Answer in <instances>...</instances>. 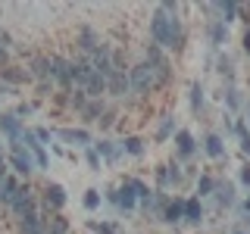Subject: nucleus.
Returning <instances> with one entry per match:
<instances>
[{
  "mask_svg": "<svg viewBox=\"0 0 250 234\" xmlns=\"http://www.w3.org/2000/svg\"><path fill=\"white\" fill-rule=\"evenodd\" d=\"M150 38L156 47H169V50H182L185 47V31L178 19L175 3H160L150 16Z\"/></svg>",
  "mask_w": 250,
  "mask_h": 234,
  "instance_id": "f257e3e1",
  "label": "nucleus"
},
{
  "mask_svg": "<svg viewBox=\"0 0 250 234\" xmlns=\"http://www.w3.org/2000/svg\"><path fill=\"white\" fill-rule=\"evenodd\" d=\"M128 88L138 91V94H150L156 88V75L147 62H138V66L128 69Z\"/></svg>",
  "mask_w": 250,
  "mask_h": 234,
  "instance_id": "f03ea898",
  "label": "nucleus"
},
{
  "mask_svg": "<svg viewBox=\"0 0 250 234\" xmlns=\"http://www.w3.org/2000/svg\"><path fill=\"white\" fill-rule=\"evenodd\" d=\"M50 78L60 84V88H72V59L66 57H50Z\"/></svg>",
  "mask_w": 250,
  "mask_h": 234,
  "instance_id": "7ed1b4c3",
  "label": "nucleus"
},
{
  "mask_svg": "<svg viewBox=\"0 0 250 234\" xmlns=\"http://www.w3.org/2000/svg\"><path fill=\"white\" fill-rule=\"evenodd\" d=\"M10 209H13V215L16 218H22V215H28V213H38V206H35V194L28 191L25 184L19 187V194L13 197V203H10Z\"/></svg>",
  "mask_w": 250,
  "mask_h": 234,
  "instance_id": "20e7f679",
  "label": "nucleus"
},
{
  "mask_svg": "<svg viewBox=\"0 0 250 234\" xmlns=\"http://www.w3.org/2000/svg\"><path fill=\"white\" fill-rule=\"evenodd\" d=\"M6 166H13V172H19V175H28L35 169V159H31V153L25 147H13L10 156H6Z\"/></svg>",
  "mask_w": 250,
  "mask_h": 234,
  "instance_id": "39448f33",
  "label": "nucleus"
},
{
  "mask_svg": "<svg viewBox=\"0 0 250 234\" xmlns=\"http://www.w3.org/2000/svg\"><path fill=\"white\" fill-rule=\"evenodd\" d=\"M47 218H50V213H28V215H22L19 218V234H44V225H47Z\"/></svg>",
  "mask_w": 250,
  "mask_h": 234,
  "instance_id": "423d86ee",
  "label": "nucleus"
},
{
  "mask_svg": "<svg viewBox=\"0 0 250 234\" xmlns=\"http://www.w3.org/2000/svg\"><path fill=\"white\" fill-rule=\"evenodd\" d=\"M0 131H3L6 137H10V144L13 147H19V140H22V122L16 119V113H0Z\"/></svg>",
  "mask_w": 250,
  "mask_h": 234,
  "instance_id": "0eeeda50",
  "label": "nucleus"
},
{
  "mask_svg": "<svg viewBox=\"0 0 250 234\" xmlns=\"http://www.w3.org/2000/svg\"><path fill=\"white\" fill-rule=\"evenodd\" d=\"M62 206H66V191H62V184H47L44 187V209L57 215Z\"/></svg>",
  "mask_w": 250,
  "mask_h": 234,
  "instance_id": "6e6552de",
  "label": "nucleus"
},
{
  "mask_svg": "<svg viewBox=\"0 0 250 234\" xmlns=\"http://www.w3.org/2000/svg\"><path fill=\"white\" fill-rule=\"evenodd\" d=\"M109 200H113V203H116L119 209H125V213H131V209L138 206V197H135V191H131L128 184H122V187H119L116 194H109Z\"/></svg>",
  "mask_w": 250,
  "mask_h": 234,
  "instance_id": "1a4fd4ad",
  "label": "nucleus"
},
{
  "mask_svg": "<svg viewBox=\"0 0 250 234\" xmlns=\"http://www.w3.org/2000/svg\"><path fill=\"white\" fill-rule=\"evenodd\" d=\"M106 91L113 94V97H125V91H128V75L125 72H109L106 75Z\"/></svg>",
  "mask_w": 250,
  "mask_h": 234,
  "instance_id": "9d476101",
  "label": "nucleus"
},
{
  "mask_svg": "<svg viewBox=\"0 0 250 234\" xmlns=\"http://www.w3.org/2000/svg\"><path fill=\"white\" fill-rule=\"evenodd\" d=\"M78 47H82V50L91 57V53L100 47V38H97V31H94V28H82V31H78Z\"/></svg>",
  "mask_w": 250,
  "mask_h": 234,
  "instance_id": "9b49d317",
  "label": "nucleus"
},
{
  "mask_svg": "<svg viewBox=\"0 0 250 234\" xmlns=\"http://www.w3.org/2000/svg\"><path fill=\"white\" fill-rule=\"evenodd\" d=\"M156 181H160V187L178 184L182 181V172H178V166H163V169H156Z\"/></svg>",
  "mask_w": 250,
  "mask_h": 234,
  "instance_id": "f8f14e48",
  "label": "nucleus"
},
{
  "mask_svg": "<svg viewBox=\"0 0 250 234\" xmlns=\"http://www.w3.org/2000/svg\"><path fill=\"white\" fill-rule=\"evenodd\" d=\"M182 218H185V200H169L166 213H163V222L175 225V222H182Z\"/></svg>",
  "mask_w": 250,
  "mask_h": 234,
  "instance_id": "ddd939ff",
  "label": "nucleus"
},
{
  "mask_svg": "<svg viewBox=\"0 0 250 234\" xmlns=\"http://www.w3.org/2000/svg\"><path fill=\"white\" fill-rule=\"evenodd\" d=\"M28 78H41V84L50 78V57H38V59H31V72Z\"/></svg>",
  "mask_w": 250,
  "mask_h": 234,
  "instance_id": "4468645a",
  "label": "nucleus"
},
{
  "mask_svg": "<svg viewBox=\"0 0 250 234\" xmlns=\"http://www.w3.org/2000/svg\"><path fill=\"white\" fill-rule=\"evenodd\" d=\"M175 150L178 156H194V137H191V131H175Z\"/></svg>",
  "mask_w": 250,
  "mask_h": 234,
  "instance_id": "2eb2a0df",
  "label": "nucleus"
},
{
  "mask_svg": "<svg viewBox=\"0 0 250 234\" xmlns=\"http://www.w3.org/2000/svg\"><path fill=\"white\" fill-rule=\"evenodd\" d=\"M203 150H207L213 159H222L225 156V140L219 135H207V140H203Z\"/></svg>",
  "mask_w": 250,
  "mask_h": 234,
  "instance_id": "dca6fc26",
  "label": "nucleus"
},
{
  "mask_svg": "<svg viewBox=\"0 0 250 234\" xmlns=\"http://www.w3.org/2000/svg\"><path fill=\"white\" fill-rule=\"evenodd\" d=\"M216 200H219V206H234V184L216 181Z\"/></svg>",
  "mask_w": 250,
  "mask_h": 234,
  "instance_id": "f3484780",
  "label": "nucleus"
},
{
  "mask_svg": "<svg viewBox=\"0 0 250 234\" xmlns=\"http://www.w3.org/2000/svg\"><path fill=\"white\" fill-rule=\"evenodd\" d=\"M19 181H16V178H10V175H6L3 178V184H0V200H3L6 203V206H10V203H13V197H16V194H19Z\"/></svg>",
  "mask_w": 250,
  "mask_h": 234,
  "instance_id": "a211bd4d",
  "label": "nucleus"
},
{
  "mask_svg": "<svg viewBox=\"0 0 250 234\" xmlns=\"http://www.w3.org/2000/svg\"><path fill=\"white\" fill-rule=\"evenodd\" d=\"M200 218H203V206H200V200H185V222L200 225Z\"/></svg>",
  "mask_w": 250,
  "mask_h": 234,
  "instance_id": "6ab92c4d",
  "label": "nucleus"
},
{
  "mask_svg": "<svg viewBox=\"0 0 250 234\" xmlns=\"http://www.w3.org/2000/svg\"><path fill=\"white\" fill-rule=\"evenodd\" d=\"M60 137L69 140V144H91V135H88V131H82V128H62Z\"/></svg>",
  "mask_w": 250,
  "mask_h": 234,
  "instance_id": "aec40b11",
  "label": "nucleus"
},
{
  "mask_svg": "<svg viewBox=\"0 0 250 234\" xmlns=\"http://www.w3.org/2000/svg\"><path fill=\"white\" fill-rule=\"evenodd\" d=\"M104 91H106V78L94 72V75L88 78V84H84V94H91V97H100Z\"/></svg>",
  "mask_w": 250,
  "mask_h": 234,
  "instance_id": "412c9836",
  "label": "nucleus"
},
{
  "mask_svg": "<svg viewBox=\"0 0 250 234\" xmlns=\"http://www.w3.org/2000/svg\"><path fill=\"white\" fill-rule=\"evenodd\" d=\"M209 41H213L216 47H222L225 41H229V25H225V22H213V28H209Z\"/></svg>",
  "mask_w": 250,
  "mask_h": 234,
  "instance_id": "4be33fe9",
  "label": "nucleus"
},
{
  "mask_svg": "<svg viewBox=\"0 0 250 234\" xmlns=\"http://www.w3.org/2000/svg\"><path fill=\"white\" fill-rule=\"evenodd\" d=\"M44 234H69V225H66V218H62V215H53V218H47V225H44Z\"/></svg>",
  "mask_w": 250,
  "mask_h": 234,
  "instance_id": "5701e85b",
  "label": "nucleus"
},
{
  "mask_svg": "<svg viewBox=\"0 0 250 234\" xmlns=\"http://www.w3.org/2000/svg\"><path fill=\"white\" fill-rule=\"evenodd\" d=\"M0 78L10 81V84H22V81H28V72H16L13 66H3V69H0Z\"/></svg>",
  "mask_w": 250,
  "mask_h": 234,
  "instance_id": "b1692460",
  "label": "nucleus"
},
{
  "mask_svg": "<svg viewBox=\"0 0 250 234\" xmlns=\"http://www.w3.org/2000/svg\"><path fill=\"white\" fill-rule=\"evenodd\" d=\"M125 184L135 191V197H138V200H150V187H147L144 181H138V178H125Z\"/></svg>",
  "mask_w": 250,
  "mask_h": 234,
  "instance_id": "393cba45",
  "label": "nucleus"
},
{
  "mask_svg": "<svg viewBox=\"0 0 250 234\" xmlns=\"http://www.w3.org/2000/svg\"><path fill=\"white\" fill-rule=\"evenodd\" d=\"M94 150H97V156H104L106 162H116V156H119V153H116V147L109 144V140H100V144H94Z\"/></svg>",
  "mask_w": 250,
  "mask_h": 234,
  "instance_id": "a878e982",
  "label": "nucleus"
},
{
  "mask_svg": "<svg viewBox=\"0 0 250 234\" xmlns=\"http://www.w3.org/2000/svg\"><path fill=\"white\" fill-rule=\"evenodd\" d=\"M122 150L131 153V156H141V153H144V140H141V137H125L122 140Z\"/></svg>",
  "mask_w": 250,
  "mask_h": 234,
  "instance_id": "bb28decb",
  "label": "nucleus"
},
{
  "mask_svg": "<svg viewBox=\"0 0 250 234\" xmlns=\"http://www.w3.org/2000/svg\"><path fill=\"white\" fill-rule=\"evenodd\" d=\"M234 131H238V137H241V150L250 156V131H247V125L238 122V125H234Z\"/></svg>",
  "mask_w": 250,
  "mask_h": 234,
  "instance_id": "cd10ccee",
  "label": "nucleus"
},
{
  "mask_svg": "<svg viewBox=\"0 0 250 234\" xmlns=\"http://www.w3.org/2000/svg\"><path fill=\"white\" fill-rule=\"evenodd\" d=\"M82 203H84V209H88V213H94V209L100 206V194L91 187V191H84V200H82Z\"/></svg>",
  "mask_w": 250,
  "mask_h": 234,
  "instance_id": "c85d7f7f",
  "label": "nucleus"
},
{
  "mask_svg": "<svg viewBox=\"0 0 250 234\" xmlns=\"http://www.w3.org/2000/svg\"><path fill=\"white\" fill-rule=\"evenodd\" d=\"M100 113H104V103H97V100H94V103H84V109H82L84 119H100Z\"/></svg>",
  "mask_w": 250,
  "mask_h": 234,
  "instance_id": "c756f323",
  "label": "nucleus"
},
{
  "mask_svg": "<svg viewBox=\"0 0 250 234\" xmlns=\"http://www.w3.org/2000/svg\"><path fill=\"white\" fill-rule=\"evenodd\" d=\"M213 191H216V181H213V178H209V175H203L200 181H197V194L203 197V194H213Z\"/></svg>",
  "mask_w": 250,
  "mask_h": 234,
  "instance_id": "7c9ffc66",
  "label": "nucleus"
},
{
  "mask_svg": "<svg viewBox=\"0 0 250 234\" xmlns=\"http://www.w3.org/2000/svg\"><path fill=\"white\" fill-rule=\"evenodd\" d=\"M200 103H203V88H200V84H191V109H194V113L200 109Z\"/></svg>",
  "mask_w": 250,
  "mask_h": 234,
  "instance_id": "2f4dec72",
  "label": "nucleus"
},
{
  "mask_svg": "<svg viewBox=\"0 0 250 234\" xmlns=\"http://www.w3.org/2000/svg\"><path fill=\"white\" fill-rule=\"evenodd\" d=\"M169 135H172V116H163V125H160V131H156V137L166 140Z\"/></svg>",
  "mask_w": 250,
  "mask_h": 234,
  "instance_id": "473e14b6",
  "label": "nucleus"
},
{
  "mask_svg": "<svg viewBox=\"0 0 250 234\" xmlns=\"http://www.w3.org/2000/svg\"><path fill=\"white\" fill-rule=\"evenodd\" d=\"M91 231L94 234H119L116 225H104V222H91Z\"/></svg>",
  "mask_w": 250,
  "mask_h": 234,
  "instance_id": "72a5a7b5",
  "label": "nucleus"
},
{
  "mask_svg": "<svg viewBox=\"0 0 250 234\" xmlns=\"http://www.w3.org/2000/svg\"><path fill=\"white\" fill-rule=\"evenodd\" d=\"M100 128H109V125H113L116 122V113H113V109H104V113H100Z\"/></svg>",
  "mask_w": 250,
  "mask_h": 234,
  "instance_id": "f704fd0d",
  "label": "nucleus"
},
{
  "mask_svg": "<svg viewBox=\"0 0 250 234\" xmlns=\"http://www.w3.org/2000/svg\"><path fill=\"white\" fill-rule=\"evenodd\" d=\"M225 103H229L231 109H238V106H241V97H238V91H234V88L225 94Z\"/></svg>",
  "mask_w": 250,
  "mask_h": 234,
  "instance_id": "c9c22d12",
  "label": "nucleus"
},
{
  "mask_svg": "<svg viewBox=\"0 0 250 234\" xmlns=\"http://www.w3.org/2000/svg\"><path fill=\"white\" fill-rule=\"evenodd\" d=\"M88 166H91L94 172H100V156H97V150H94V147L88 150Z\"/></svg>",
  "mask_w": 250,
  "mask_h": 234,
  "instance_id": "e433bc0d",
  "label": "nucleus"
},
{
  "mask_svg": "<svg viewBox=\"0 0 250 234\" xmlns=\"http://www.w3.org/2000/svg\"><path fill=\"white\" fill-rule=\"evenodd\" d=\"M31 109H35L31 103H19V109H16V119H19V116H31Z\"/></svg>",
  "mask_w": 250,
  "mask_h": 234,
  "instance_id": "4c0bfd02",
  "label": "nucleus"
},
{
  "mask_svg": "<svg viewBox=\"0 0 250 234\" xmlns=\"http://www.w3.org/2000/svg\"><path fill=\"white\" fill-rule=\"evenodd\" d=\"M69 100H72V106H75V109H84V94H72Z\"/></svg>",
  "mask_w": 250,
  "mask_h": 234,
  "instance_id": "58836bf2",
  "label": "nucleus"
},
{
  "mask_svg": "<svg viewBox=\"0 0 250 234\" xmlns=\"http://www.w3.org/2000/svg\"><path fill=\"white\" fill-rule=\"evenodd\" d=\"M10 44H13L10 31H3V28H0V47H3V50H6V47H10Z\"/></svg>",
  "mask_w": 250,
  "mask_h": 234,
  "instance_id": "ea45409f",
  "label": "nucleus"
},
{
  "mask_svg": "<svg viewBox=\"0 0 250 234\" xmlns=\"http://www.w3.org/2000/svg\"><path fill=\"white\" fill-rule=\"evenodd\" d=\"M241 181H244V184L250 187V162H247V166H244V169H241Z\"/></svg>",
  "mask_w": 250,
  "mask_h": 234,
  "instance_id": "a19ab883",
  "label": "nucleus"
},
{
  "mask_svg": "<svg viewBox=\"0 0 250 234\" xmlns=\"http://www.w3.org/2000/svg\"><path fill=\"white\" fill-rule=\"evenodd\" d=\"M6 62H10V53H6V50H3V47H0V69H3V66H6Z\"/></svg>",
  "mask_w": 250,
  "mask_h": 234,
  "instance_id": "79ce46f5",
  "label": "nucleus"
},
{
  "mask_svg": "<svg viewBox=\"0 0 250 234\" xmlns=\"http://www.w3.org/2000/svg\"><path fill=\"white\" fill-rule=\"evenodd\" d=\"M244 50L250 53V25H247V31H244Z\"/></svg>",
  "mask_w": 250,
  "mask_h": 234,
  "instance_id": "37998d69",
  "label": "nucleus"
},
{
  "mask_svg": "<svg viewBox=\"0 0 250 234\" xmlns=\"http://www.w3.org/2000/svg\"><path fill=\"white\" fill-rule=\"evenodd\" d=\"M0 94H13V88H6V84H0Z\"/></svg>",
  "mask_w": 250,
  "mask_h": 234,
  "instance_id": "c03bdc74",
  "label": "nucleus"
},
{
  "mask_svg": "<svg viewBox=\"0 0 250 234\" xmlns=\"http://www.w3.org/2000/svg\"><path fill=\"white\" fill-rule=\"evenodd\" d=\"M244 213H247V215H250V197H247V200H244Z\"/></svg>",
  "mask_w": 250,
  "mask_h": 234,
  "instance_id": "a18cd8bd",
  "label": "nucleus"
},
{
  "mask_svg": "<svg viewBox=\"0 0 250 234\" xmlns=\"http://www.w3.org/2000/svg\"><path fill=\"white\" fill-rule=\"evenodd\" d=\"M234 234H247V231H234Z\"/></svg>",
  "mask_w": 250,
  "mask_h": 234,
  "instance_id": "49530a36",
  "label": "nucleus"
},
{
  "mask_svg": "<svg viewBox=\"0 0 250 234\" xmlns=\"http://www.w3.org/2000/svg\"><path fill=\"white\" fill-rule=\"evenodd\" d=\"M247 228H250V215H247Z\"/></svg>",
  "mask_w": 250,
  "mask_h": 234,
  "instance_id": "de8ad7c7",
  "label": "nucleus"
},
{
  "mask_svg": "<svg viewBox=\"0 0 250 234\" xmlns=\"http://www.w3.org/2000/svg\"><path fill=\"white\" fill-rule=\"evenodd\" d=\"M247 113H250V106H247Z\"/></svg>",
  "mask_w": 250,
  "mask_h": 234,
  "instance_id": "09e8293b",
  "label": "nucleus"
}]
</instances>
